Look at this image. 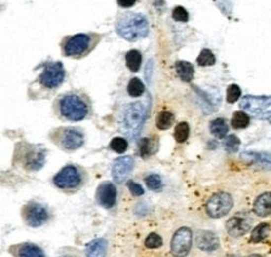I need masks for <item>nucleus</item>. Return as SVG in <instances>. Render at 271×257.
Masks as SVG:
<instances>
[{"mask_svg": "<svg viewBox=\"0 0 271 257\" xmlns=\"http://www.w3.org/2000/svg\"><path fill=\"white\" fill-rule=\"evenodd\" d=\"M54 110L65 121L79 122L91 115L92 106L90 99L84 92L69 91L56 99Z\"/></svg>", "mask_w": 271, "mask_h": 257, "instance_id": "obj_1", "label": "nucleus"}, {"mask_svg": "<svg viewBox=\"0 0 271 257\" xmlns=\"http://www.w3.org/2000/svg\"><path fill=\"white\" fill-rule=\"evenodd\" d=\"M148 105L142 102H134L124 106L119 123L121 133L129 139H136L148 117Z\"/></svg>", "mask_w": 271, "mask_h": 257, "instance_id": "obj_2", "label": "nucleus"}, {"mask_svg": "<svg viewBox=\"0 0 271 257\" xmlns=\"http://www.w3.org/2000/svg\"><path fill=\"white\" fill-rule=\"evenodd\" d=\"M116 30L122 38L128 41L140 40L149 35V20L142 14L126 13L116 21Z\"/></svg>", "mask_w": 271, "mask_h": 257, "instance_id": "obj_3", "label": "nucleus"}, {"mask_svg": "<svg viewBox=\"0 0 271 257\" xmlns=\"http://www.w3.org/2000/svg\"><path fill=\"white\" fill-rule=\"evenodd\" d=\"M102 36L97 33H78L67 36L62 42L63 55L72 58H83L97 47Z\"/></svg>", "mask_w": 271, "mask_h": 257, "instance_id": "obj_4", "label": "nucleus"}, {"mask_svg": "<svg viewBox=\"0 0 271 257\" xmlns=\"http://www.w3.org/2000/svg\"><path fill=\"white\" fill-rule=\"evenodd\" d=\"M14 160L28 172H38L45 165L46 149L39 145L19 143L16 146Z\"/></svg>", "mask_w": 271, "mask_h": 257, "instance_id": "obj_5", "label": "nucleus"}, {"mask_svg": "<svg viewBox=\"0 0 271 257\" xmlns=\"http://www.w3.org/2000/svg\"><path fill=\"white\" fill-rule=\"evenodd\" d=\"M85 181V171L75 164L66 165L53 177L54 185L66 193L77 192L79 188H82Z\"/></svg>", "mask_w": 271, "mask_h": 257, "instance_id": "obj_6", "label": "nucleus"}, {"mask_svg": "<svg viewBox=\"0 0 271 257\" xmlns=\"http://www.w3.org/2000/svg\"><path fill=\"white\" fill-rule=\"evenodd\" d=\"M50 139L65 151H75L82 147L85 142L84 133L77 127H60L50 134Z\"/></svg>", "mask_w": 271, "mask_h": 257, "instance_id": "obj_7", "label": "nucleus"}, {"mask_svg": "<svg viewBox=\"0 0 271 257\" xmlns=\"http://www.w3.org/2000/svg\"><path fill=\"white\" fill-rule=\"evenodd\" d=\"M240 108L255 119L268 120L271 117V97L246 95L240 101Z\"/></svg>", "mask_w": 271, "mask_h": 257, "instance_id": "obj_8", "label": "nucleus"}, {"mask_svg": "<svg viewBox=\"0 0 271 257\" xmlns=\"http://www.w3.org/2000/svg\"><path fill=\"white\" fill-rule=\"evenodd\" d=\"M66 71L61 62L48 63L39 75L36 82L40 87L47 90H55L60 87L65 80Z\"/></svg>", "mask_w": 271, "mask_h": 257, "instance_id": "obj_9", "label": "nucleus"}, {"mask_svg": "<svg viewBox=\"0 0 271 257\" xmlns=\"http://www.w3.org/2000/svg\"><path fill=\"white\" fill-rule=\"evenodd\" d=\"M21 217L27 225L39 227L48 221L50 213L46 205L36 201H30L24 205L21 210Z\"/></svg>", "mask_w": 271, "mask_h": 257, "instance_id": "obj_10", "label": "nucleus"}, {"mask_svg": "<svg viewBox=\"0 0 271 257\" xmlns=\"http://www.w3.org/2000/svg\"><path fill=\"white\" fill-rule=\"evenodd\" d=\"M233 207V199L230 194L219 192L212 196L207 202L206 210L212 218H221L226 216Z\"/></svg>", "mask_w": 271, "mask_h": 257, "instance_id": "obj_11", "label": "nucleus"}, {"mask_svg": "<svg viewBox=\"0 0 271 257\" xmlns=\"http://www.w3.org/2000/svg\"><path fill=\"white\" fill-rule=\"evenodd\" d=\"M192 247V232L189 227L176 231L171 242V252L175 257H186Z\"/></svg>", "mask_w": 271, "mask_h": 257, "instance_id": "obj_12", "label": "nucleus"}, {"mask_svg": "<svg viewBox=\"0 0 271 257\" xmlns=\"http://www.w3.org/2000/svg\"><path fill=\"white\" fill-rule=\"evenodd\" d=\"M226 227L231 236L240 237L250 230L251 219L248 214L239 213V214L234 215L227 221Z\"/></svg>", "mask_w": 271, "mask_h": 257, "instance_id": "obj_13", "label": "nucleus"}, {"mask_svg": "<svg viewBox=\"0 0 271 257\" xmlns=\"http://www.w3.org/2000/svg\"><path fill=\"white\" fill-rule=\"evenodd\" d=\"M97 202L104 209H112L116 201V187L114 183L106 181L101 183L96 193Z\"/></svg>", "mask_w": 271, "mask_h": 257, "instance_id": "obj_14", "label": "nucleus"}, {"mask_svg": "<svg viewBox=\"0 0 271 257\" xmlns=\"http://www.w3.org/2000/svg\"><path fill=\"white\" fill-rule=\"evenodd\" d=\"M134 165L135 161L129 156L120 157L118 159H116L112 168L114 180L116 183H122L123 181H125L129 174L133 172Z\"/></svg>", "mask_w": 271, "mask_h": 257, "instance_id": "obj_15", "label": "nucleus"}, {"mask_svg": "<svg viewBox=\"0 0 271 257\" xmlns=\"http://www.w3.org/2000/svg\"><path fill=\"white\" fill-rule=\"evenodd\" d=\"M10 252L15 257H46L43 250L32 242L13 246L10 248Z\"/></svg>", "mask_w": 271, "mask_h": 257, "instance_id": "obj_16", "label": "nucleus"}, {"mask_svg": "<svg viewBox=\"0 0 271 257\" xmlns=\"http://www.w3.org/2000/svg\"><path fill=\"white\" fill-rule=\"evenodd\" d=\"M196 244L202 251H215L219 248V239L217 235L211 231H200L197 234Z\"/></svg>", "mask_w": 271, "mask_h": 257, "instance_id": "obj_17", "label": "nucleus"}, {"mask_svg": "<svg viewBox=\"0 0 271 257\" xmlns=\"http://www.w3.org/2000/svg\"><path fill=\"white\" fill-rule=\"evenodd\" d=\"M107 241L104 238L93 239L85 248L86 257H106Z\"/></svg>", "mask_w": 271, "mask_h": 257, "instance_id": "obj_18", "label": "nucleus"}, {"mask_svg": "<svg viewBox=\"0 0 271 257\" xmlns=\"http://www.w3.org/2000/svg\"><path fill=\"white\" fill-rule=\"evenodd\" d=\"M253 211L260 217H267L271 214V193H264L258 197L253 204Z\"/></svg>", "mask_w": 271, "mask_h": 257, "instance_id": "obj_19", "label": "nucleus"}, {"mask_svg": "<svg viewBox=\"0 0 271 257\" xmlns=\"http://www.w3.org/2000/svg\"><path fill=\"white\" fill-rule=\"evenodd\" d=\"M176 72H177L178 76L184 80V82H191L194 77V67L191 63L179 61L175 64Z\"/></svg>", "mask_w": 271, "mask_h": 257, "instance_id": "obj_20", "label": "nucleus"}, {"mask_svg": "<svg viewBox=\"0 0 271 257\" xmlns=\"http://www.w3.org/2000/svg\"><path fill=\"white\" fill-rule=\"evenodd\" d=\"M241 157H243L244 159H250V160L254 161V162L261 164L262 166L271 170V153L245 151L241 153Z\"/></svg>", "mask_w": 271, "mask_h": 257, "instance_id": "obj_21", "label": "nucleus"}, {"mask_svg": "<svg viewBox=\"0 0 271 257\" xmlns=\"http://www.w3.org/2000/svg\"><path fill=\"white\" fill-rule=\"evenodd\" d=\"M210 130H211V134L215 136L216 138L224 139L227 136V134H228L229 127H228V124L226 123L224 119L218 117V119H215L214 121L211 122Z\"/></svg>", "mask_w": 271, "mask_h": 257, "instance_id": "obj_22", "label": "nucleus"}, {"mask_svg": "<svg viewBox=\"0 0 271 257\" xmlns=\"http://www.w3.org/2000/svg\"><path fill=\"white\" fill-rule=\"evenodd\" d=\"M126 66L131 72L139 71L142 64V55L138 50H130L125 56Z\"/></svg>", "mask_w": 271, "mask_h": 257, "instance_id": "obj_23", "label": "nucleus"}, {"mask_svg": "<svg viewBox=\"0 0 271 257\" xmlns=\"http://www.w3.org/2000/svg\"><path fill=\"white\" fill-rule=\"evenodd\" d=\"M145 92V86L138 77L131 78L127 85V93L131 98H140Z\"/></svg>", "mask_w": 271, "mask_h": 257, "instance_id": "obj_24", "label": "nucleus"}, {"mask_svg": "<svg viewBox=\"0 0 271 257\" xmlns=\"http://www.w3.org/2000/svg\"><path fill=\"white\" fill-rule=\"evenodd\" d=\"M271 231V225L268 223H261L255 227L251 234L252 242H262L266 240Z\"/></svg>", "mask_w": 271, "mask_h": 257, "instance_id": "obj_25", "label": "nucleus"}, {"mask_svg": "<svg viewBox=\"0 0 271 257\" xmlns=\"http://www.w3.org/2000/svg\"><path fill=\"white\" fill-rule=\"evenodd\" d=\"M175 121L174 114L168 111H162L160 112L156 119V125L158 129L160 130H166L172 127V125Z\"/></svg>", "mask_w": 271, "mask_h": 257, "instance_id": "obj_26", "label": "nucleus"}, {"mask_svg": "<svg viewBox=\"0 0 271 257\" xmlns=\"http://www.w3.org/2000/svg\"><path fill=\"white\" fill-rule=\"evenodd\" d=\"M249 123H250V119H249L248 114L244 111H237L233 114L232 120H231V125L233 128L235 129H243L248 127Z\"/></svg>", "mask_w": 271, "mask_h": 257, "instance_id": "obj_27", "label": "nucleus"}, {"mask_svg": "<svg viewBox=\"0 0 271 257\" xmlns=\"http://www.w3.org/2000/svg\"><path fill=\"white\" fill-rule=\"evenodd\" d=\"M190 134V127L187 122H181L175 127L174 137L178 143H184L188 140Z\"/></svg>", "mask_w": 271, "mask_h": 257, "instance_id": "obj_28", "label": "nucleus"}, {"mask_svg": "<svg viewBox=\"0 0 271 257\" xmlns=\"http://www.w3.org/2000/svg\"><path fill=\"white\" fill-rule=\"evenodd\" d=\"M145 183L148 187L154 190V192H160V190L163 188L162 179H161L160 176L157 174L149 175L148 177L145 178Z\"/></svg>", "mask_w": 271, "mask_h": 257, "instance_id": "obj_29", "label": "nucleus"}, {"mask_svg": "<svg viewBox=\"0 0 271 257\" xmlns=\"http://www.w3.org/2000/svg\"><path fill=\"white\" fill-rule=\"evenodd\" d=\"M215 55L211 52L209 49H203L200 54L197 57V64L201 67H207V66H212L215 64Z\"/></svg>", "mask_w": 271, "mask_h": 257, "instance_id": "obj_30", "label": "nucleus"}, {"mask_svg": "<svg viewBox=\"0 0 271 257\" xmlns=\"http://www.w3.org/2000/svg\"><path fill=\"white\" fill-rule=\"evenodd\" d=\"M139 149H140V155L142 158H148L155 151V146H154V142L151 139L144 138L139 144Z\"/></svg>", "mask_w": 271, "mask_h": 257, "instance_id": "obj_31", "label": "nucleus"}, {"mask_svg": "<svg viewBox=\"0 0 271 257\" xmlns=\"http://www.w3.org/2000/svg\"><path fill=\"white\" fill-rule=\"evenodd\" d=\"M109 146L116 153H124L128 148V142L124 138L116 137L113 139Z\"/></svg>", "mask_w": 271, "mask_h": 257, "instance_id": "obj_32", "label": "nucleus"}, {"mask_svg": "<svg viewBox=\"0 0 271 257\" xmlns=\"http://www.w3.org/2000/svg\"><path fill=\"white\" fill-rule=\"evenodd\" d=\"M163 241L160 235L157 233H151L145 239V247L149 249H157L162 246Z\"/></svg>", "mask_w": 271, "mask_h": 257, "instance_id": "obj_33", "label": "nucleus"}, {"mask_svg": "<svg viewBox=\"0 0 271 257\" xmlns=\"http://www.w3.org/2000/svg\"><path fill=\"white\" fill-rule=\"evenodd\" d=\"M239 139L235 135H230L229 137H227L225 141V148L229 152H235L239 147Z\"/></svg>", "mask_w": 271, "mask_h": 257, "instance_id": "obj_34", "label": "nucleus"}, {"mask_svg": "<svg viewBox=\"0 0 271 257\" xmlns=\"http://www.w3.org/2000/svg\"><path fill=\"white\" fill-rule=\"evenodd\" d=\"M240 94H241V90L237 85L235 84L230 85L228 87V89H227V102L235 103L240 98Z\"/></svg>", "mask_w": 271, "mask_h": 257, "instance_id": "obj_35", "label": "nucleus"}, {"mask_svg": "<svg viewBox=\"0 0 271 257\" xmlns=\"http://www.w3.org/2000/svg\"><path fill=\"white\" fill-rule=\"evenodd\" d=\"M173 18L176 21H182V23H187L189 20V13L184 6H176L172 14Z\"/></svg>", "mask_w": 271, "mask_h": 257, "instance_id": "obj_36", "label": "nucleus"}, {"mask_svg": "<svg viewBox=\"0 0 271 257\" xmlns=\"http://www.w3.org/2000/svg\"><path fill=\"white\" fill-rule=\"evenodd\" d=\"M127 187L129 188L130 193L133 194L134 196H142L144 194L143 187L140 184H139V183H137L133 180H129L127 182Z\"/></svg>", "mask_w": 271, "mask_h": 257, "instance_id": "obj_37", "label": "nucleus"}, {"mask_svg": "<svg viewBox=\"0 0 271 257\" xmlns=\"http://www.w3.org/2000/svg\"><path fill=\"white\" fill-rule=\"evenodd\" d=\"M137 0H118V4L121 6V8H131L135 3H136Z\"/></svg>", "mask_w": 271, "mask_h": 257, "instance_id": "obj_38", "label": "nucleus"}, {"mask_svg": "<svg viewBox=\"0 0 271 257\" xmlns=\"http://www.w3.org/2000/svg\"><path fill=\"white\" fill-rule=\"evenodd\" d=\"M248 257H262V256H261V255H259V254H252V255L248 256Z\"/></svg>", "mask_w": 271, "mask_h": 257, "instance_id": "obj_39", "label": "nucleus"}, {"mask_svg": "<svg viewBox=\"0 0 271 257\" xmlns=\"http://www.w3.org/2000/svg\"><path fill=\"white\" fill-rule=\"evenodd\" d=\"M227 257H239V256H237V255H228V256H227Z\"/></svg>", "mask_w": 271, "mask_h": 257, "instance_id": "obj_40", "label": "nucleus"}, {"mask_svg": "<svg viewBox=\"0 0 271 257\" xmlns=\"http://www.w3.org/2000/svg\"><path fill=\"white\" fill-rule=\"evenodd\" d=\"M61 257H72V256H70V255H63V256H61Z\"/></svg>", "mask_w": 271, "mask_h": 257, "instance_id": "obj_41", "label": "nucleus"}]
</instances>
